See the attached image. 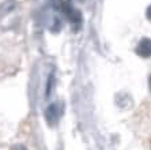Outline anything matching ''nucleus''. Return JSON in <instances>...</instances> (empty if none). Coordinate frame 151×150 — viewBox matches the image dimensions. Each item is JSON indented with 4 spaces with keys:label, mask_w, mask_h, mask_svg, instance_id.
I'll return each instance as SVG.
<instances>
[{
    "label": "nucleus",
    "mask_w": 151,
    "mask_h": 150,
    "mask_svg": "<svg viewBox=\"0 0 151 150\" xmlns=\"http://www.w3.org/2000/svg\"><path fill=\"white\" fill-rule=\"evenodd\" d=\"M136 53L143 59H148L151 56V41L148 37H144L139 41L136 46Z\"/></svg>",
    "instance_id": "obj_3"
},
{
    "label": "nucleus",
    "mask_w": 151,
    "mask_h": 150,
    "mask_svg": "<svg viewBox=\"0 0 151 150\" xmlns=\"http://www.w3.org/2000/svg\"><path fill=\"white\" fill-rule=\"evenodd\" d=\"M45 120L50 127H55L60 120V108L57 102H53L45 109Z\"/></svg>",
    "instance_id": "obj_2"
},
{
    "label": "nucleus",
    "mask_w": 151,
    "mask_h": 150,
    "mask_svg": "<svg viewBox=\"0 0 151 150\" xmlns=\"http://www.w3.org/2000/svg\"><path fill=\"white\" fill-rule=\"evenodd\" d=\"M55 85H56V77H55V72H50V75L48 77L46 87H45V97H50V94H52Z\"/></svg>",
    "instance_id": "obj_5"
},
{
    "label": "nucleus",
    "mask_w": 151,
    "mask_h": 150,
    "mask_svg": "<svg viewBox=\"0 0 151 150\" xmlns=\"http://www.w3.org/2000/svg\"><path fill=\"white\" fill-rule=\"evenodd\" d=\"M14 150H27V147L23 146V145H15Z\"/></svg>",
    "instance_id": "obj_7"
},
{
    "label": "nucleus",
    "mask_w": 151,
    "mask_h": 150,
    "mask_svg": "<svg viewBox=\"0 0 151 150\" xmlns=\"http://www.w3.org/2000/svg\"><path fill=\"white\" fill-rule=\"evenodd\" d=\"M147 18H148V19H150V7L147 8Z\"/></svg>",
    "instance_id": "obj_8"
},
{
    "label": "nucleus",
    "mask_w": 151,
    "mask_h": 150,
    "mask_svg": "<svg viewBox=\"0 0 151 150\" xmlns=\"http://www.w3.org/2000/svg\"><path fill=\"white\" fill-rule=\"evenodd\" d=\"M60 29H61V22H60L59 18H55V23H53V26L50 28V30H52L53 33H57V32H60Z\"/></svg>",
    "instance_id": "obj_6"
},
{
    "label": "nucleus",
    "mask_w": 151,
    "mask_h": 150,
    "mask_svg": "<svg viewBox=\"0 0 151 150\" xmlns=\"http://www.w3.org/2000/svg\"><path fill=\"white\" fill-rule=\"evenodd\" d=\"M17 0H6L0 4V15H7L17 8Z\"/></svg>",
    "instance_id": "obj_4"
},
{
    "label": "nucleus",
    "mask_w": 151,
    "mask_h": 150,
    "mask_svg": "<svg viewBox=\"0 0 151 150\" xmlns=\"http://www.w3.org/2000/svg\"><path fill=\"white\" fill-rule=\"evenodd\" d=\"M61 10H63L64 14L67 15L68 21L74 25V26H79V25H82V14H81V11L79 10L74 8L71 4H68L67 1H63V3H61Z\"/></svg>",
    "instance_id": "obj_1"
}]
</instances>
